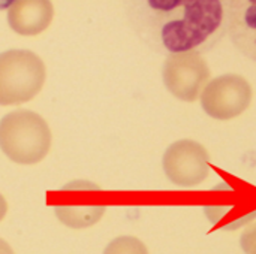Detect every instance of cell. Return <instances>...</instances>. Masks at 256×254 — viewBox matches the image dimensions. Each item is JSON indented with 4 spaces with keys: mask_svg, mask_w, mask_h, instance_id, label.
Listing matches in <instances>:
<instances>
[{
    "mask_svg": "<svg viewBox=\"0 0 256 254\" xmlns=\"http://www.w3.org/2000/svg\"><path fill=\"white\" fill-rule=\"evenodd\" d=\"M148 6L160 22V42L171 54L208 51L228 31V1L174 0Z\"/></svg>",
    "mask_w": 256,
    "mask_h": 254,
    "instance_id": "cell-1",
    "label": "cell"
},
{
    "mask_svg": "<svg viewBox=\"0 0 256 254\" xmlns=\"http://www.w3.org/2000/svg\"><path fill=\"white\" fill-rule=\"evenodd\" d=\"M104 254H148V252L138 238L120 237L108 244Z\"/></svg>",
    "mask_w": 256,
    "mask_h": 254,
    "instance_id": "cell-10",
    "label": "cell"
},
{
    "mask_svg": "<svg viewBox=\"0 0 256 254\" xmlns=\"http://www.w3.org/2000/svg\"><path fill=\"white\" fill-rule=\"evenodd\" d=\"M51 130L46 121L32 111H14L0 121V148L15 163L33 165L50 151Z\"/></svg>",
    "mask_w": 256,
    "mask_h": 254,
    "instance_id": "cell-2",
    "label": "cell"
},
{
    "mask_svg": "<svg viewBox=\"0 0 256 254\" xmlns=\"http://www.w3.org/2000/svg\"><path fill=\"white\" fill-rule=\"evenodd\" d=\"M0 254H14L10 246L6 241H3V240H0Z\"/></svg>",
    "mask_w": 256,
    "mask_h": 254,
    "instance_id": "cell-13",
    "label": "cell"
},
{
    "mask_svg": "<svg viewBox=\"0 0 256 254\" xmlns=\"http://www.w3.org/2000/svg\"><path fill=\"white\" fill-rule=\"evenodd\" d=\"M210 79V69L200 52H178L168 55L164 64V82L180 100L195 102Z\"/></svg>",
    "mask_w": 256,
    "mask_h": 254,
    "instance_id": "cell-6",
    "label": "cell"
},
{
    "mask_svg": "<svg viewBox=\"0 0 256 254\" xmlns=\"http://www.w3.org/2000/svg\"><path fill=\"white\" fill-rule=\"evenodd\" d=\"M6 211H8V204H6L4 198L0 195V222H2L3 217L6 216Z\"/></svg>",
    "mask_w": 256,
    "mask_h": 254,
    "instance_id": "cell-12",
    "label": "cell"
},
{
    "mask_svg": "<svg viewBox=\"0 0 256 254\" xmlns=\"http://www.w3.org/2000/svg\"><path fill=\"white\" fill-rule=\"evenodd\" d=\"M252 87L240 75L228 73L212 79L202 94L204 111L216 120H231L242 115L250 105Z\"/></svg>",
    "mask_w": 256,
    "mask_h": 254,
    "instance_id": "cell-5",
    "label": "cell"
},
{
    "mask_svg": "<svg viewBox=\"0 0 256 254\" xmlns=\"http://www.w3.org/2000/svg\"><path fill=\"white\" fill-rule=\"evenodd\" d=\"M242 249L246 254H256V225L250 226L242 235Z\"/></svg>",
    "mask_w": 256,
    "mask_h": 254,
    "instance_id": "cell-11",
    "label": "cell"
},
{
    "mask_svg": "<svg viewBox=\"0 0 256 254\" xmlns=\"http://www.w3.org/2000/svg\"><path fill=\"white\" fill-rule=\"evenodd\" d=\"M207 150L190 139H182L170 145L164 156V171L177 186L194 187L201 184L208 175Z\"/></svg>",
    "mask_w": 256,
    "mask_h": 254,
    "instance_id": "cell-7",
    "label": "cell"
},
{
    "mask_svg": "<svg viewBox=\"0 0 256 254\" xmlns=\"http://www.w3.org/2000/svg\"><path fill=\"white\" fill-rule=\"evenodd\" d=\"M57 219L74 229L93 226L106 208L102 189L87 181H74L54 193Z\"/></svg>",
    "mask_w": 256,
    "mask_h": 254,
    "instance_id": "cell-4",
    "label": "cell"
},
{
    "mask_svg": "<svg viewBox=\"0 0 256 254\" xmlns=\"http://www.w3.org/2000/svg\"><path fill=\"white\" fill-rule=\"evenodd\" d=\"M228 33L234 45L256 61V0L228 1Z\"/></svg>",
    "mask_w": 256,
    "mask_h": 254,
    "instance_id": "cell-8",
    "label": "cell"
},
{
    "mask_svg": "<svg viewBox=\"0 0 256 254\" xmlns=\"http://www.w3.org/2000/svg\"><path fill=\"white\" fill-rule=\"evenodd\" d=\"M54 9L46 0H18L8 9V22L10 28L24 36L42 33L52 19Z\"/></svg>",
    "mask_w": 256,
    "mask_h": 254,
    "instance_id": "cell-9",
    "label": "cell"
},
{
    "mask_svg": "<svg viewBox=\"0 0 256 254\" xmlns=\"http://www.w3.org/2000/svg\"><path fill=\"white\" fill-rule=\"evenodd\" d=\"M45 64L32 51L10 49L0 54V105L32 100L45 82Z\"/></svg>",
    "mask_w": 256,
    "mask_h": 254,
    "instance_id": "cell-3",
    "label": "cell"
}]
</instances>
